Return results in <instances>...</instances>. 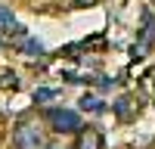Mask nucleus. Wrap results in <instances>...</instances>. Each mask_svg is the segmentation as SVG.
Listing matches in <instances>:
<instances>
[{"label":"nucleus","instance_id":"7ed1b4c3","mask_svg":"<svg viewBox=\"0 0 155 149\" xmlns=\"http://www.w3.org/2000/svg\"><path fill=\"white\" fill-rule=\"evenodd\" d=\"M74 149H102V134L96 127H81L78 140H74Z\"/></svg>","mask_w":155,"mask_h":149},{"label":"nucleus","instance_id":"f257e3e1","mask_svg":"<svg viewBox=\"0 0 155 149\" xmlns=\"http://www.w3.org/2000/svg\"><path fill=\"white\" fill-rule=\"evenodd\" d=\"M12 143H16V149H47L44 127L34 118H22L12 131Z\"/></svg>","mask_w":155,"mask_h":149},{"label":"nucleus","instance_id":"1a4fd4ad","mask_svg":"<svg viewBox=\"0 0 155 149\" xmlns=\"http://www.w3.org/2000/svg\"><path fill=\"white\" fill-rule=\"evenodd\" d=\"M50 96H53V90H37L34 93V99H50Z\"/></svg>","mask_w":155,"mask_h":149},{"label":"nucleus","instance_id":"423d86ee","mask_svg":"<svg viewBox=\"0 0 155 149\" xmlns=\"http://www.w3.org/2000/svg\"><path fill=\"white\" fill-rule=\"evenodd\" d=\"M0 87H3V90H9V87L16 90V74H12V71H3V74H0Z\"/></svg>","mask_w":155,"mask_h":149},{"label":"nucleus","instance_id":"9b49d317","mask_svg":"<svg viewBox=\"0 0 155 149\" xmlns=\"http://www.w3.org/2000/svg\"><path fill=\"white\" fill-rule=\"evenodd\" d=\"M78 6H90V3H96V0H74Z\"/></svg>","mask_w":155,"mask_h":149},{"label":"nucleus","instance_id":"20e7f679","mask_svg":"<svg viewBox=\"0 0 155 149\" xmlns=\"http://www.w3.org/2000/svg\"><path fill=\"white\" fill-rule=\"evenodd\" d=\"M115 112H118L121 118H130L134 115V96H121L118 103H115Z\"/></svg>","mask_w":155,"mask_h":149},{"label":"nucleus","instance_id":"0eeeda50","mask_svg":"<svg viewBox=\"0 0 155 149\" xmlns=\"http://www.w3.org/2000/svg\"><path fill=\"white\" fill-rule=\"evenodd\" d=\"M0 25H3V28H16V22H12V16H9V12H6L3 6H0Z\"/></svg>","mask_w":155,"mask_h":149},{"label":"nucleus","instance_id":"9d476101","mask_svg":"<svg viewBox=\"0 0 155 149\" xmlns=\"http://www.w3.org/2000/svg\"><path fill=\"white\" fill-rule=\"evenodd\" d=\"M47 149H68V146L62 143V140H53V143H47Z\"/></svg>","mask_w":155,"mask_h":149},{"label":"nucleus","instance_id":"39448f33","mask_svg":"<svg viewBox=\"0 0 155 149\" xmlns=\"http://www.w3.org/2000/svg\"><path fill=\"white\" fill-rule=\"evenodd\" d=\"M81 109H90V112H99L102 109V103L96 96H81Z\"/></svg>","mask_w":155,"mask_h":149},{"label":"nucleus","instance_id":"6e6552de","mask_svg":"<svg viewBox=\"0 0 155 149\" xmlns=\"http://www.w3.org/2000/svg\"><path fill=\"white\" fill-rule=\"evenodd\" d=\"M25 50H28V56H34V53H41V44H37V41H25Z\"/></svg>","mask_w":155,"mask_h":149},{"label":"nucleus","instance_id":"f03ea898","mask_svg":"<svg viewBox=\"0 0 155 149\" xmlns=\"http://www.w3.org/2000/svg\"><path fill=\"white\" fill-rule=\"evenodd\" d=\"M47 124H50L56 134H78V131L84 127V124H81V115L71 112V109H50V112H47Z\"/></svg>","mask_w":155,"mask_h":149}]
</instances>
